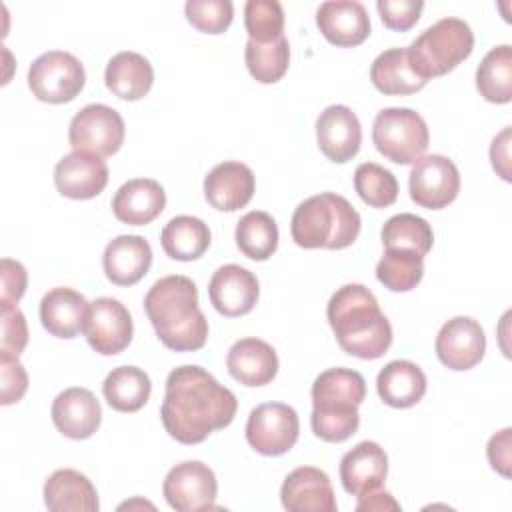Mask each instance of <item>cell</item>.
I'll return each mask as SVG.
<instances>
[{"label":"cell","instance_id":"6da1fadb","mask_svg":"<svg viewBox=\"0 0 512 512\" xmlns=\"http://www.w3.org/2000/svg\"><path fill=\"white\" fill-rule=\"evenodd\" d=\"M238 410L236 396L200 366H178L166 378L160 418L180 444H200L226 428Z\"/></svg>","mask_w":512,"mask_h":512},{"label":"cell","instance_id":"7a4b0ae2","mask_svg":"<svg viewBox=\"0 0 512 512\" xmlns=\"http://www.w3.org/2000/svg\"><path fill=\"white\" fill-rule=\"evenodd\" d=\"M146 316L160 342L174 352H194L206 344L208 320L198 306L196 284L182 274L156 280L144 296Z\"/></svg>","mask_w":512,"mask_h":512},{"label":"cell","instance_id":"3957f363","mask_svg":"<svg viewBox=\"0 0 512 512\" xmlns=\"http://www.w3.org/2000/svg\"><path fill=\"white\" fill-rule=\"evenodd\" d=\"M326 316L336 342L350 356L376 360L392 344V326L364 284L340 286L328 300Z\"/></svg>","mask_w":512,"mask_h":512},{"label":"cell","instance_id":"277c9868","mask_svg":"<svg viewBox=\"0 0 512 512\" xmlns=\"http://www.w3.org/2000/svg\"><path fill=\"white\" fill-rule=\"evenodd\" d=\"M366 398V380L352 368H328L312 384V432L324 442H344L360 426L358 406Z\"/></svg>","mask_w":512,"mask_h":512},{"label":"cell","instance_id":"5b68a950","mask_svg":"<svg viewBox=\"0 0 512 512\" xmlns=\"http://www.w3.org/2000/svg\"><path fill=\"white\" fill-rule=\"evenodd\" d=\"M360 226V214L344 196L322 192L296 206L290 234L300 248L342 250L354 244Z\"/></svg>","mask_w":512,"mask_h":512},{"label":"cell","instance_id":"8992f818","mask_svg":"<svg viewBox=\"0 0 512 512\" xmlns=\"http://www.w3.org/2000/svg\"><path fill=\"white\" fill-rule=\"evenodd\" d=\"M474 32L462 18H442L428 26L410 46L408 60L426 82L454 70L472 54Z\"/></svg>","mask_w":512,"mask_h":512},{"label":"cell","instance_id":"52a82bcc","mask_svg":"<svg viewBox=\"0 0 512 512\" xmlns=\"http://www.w3.org/2000/svg\"><path fill=\"white\" fill-rule=\"evenodd\" d=\"M372 142L386 160L404 166L424 156L430 132L416 110L382 108L372 124Z\"/></svg>","mask_w":512,"mask_h":512},{"label":"cell","instance_id":"ba28073f","mask_svg":"<svg viewBox=\"0 0 512 512\" xmlns=\"http://www.w3.org/2000/svg\"><path fill=\"white\" fill-rule=\"evenodd\" d=\"M86 82L82 62L64 50L40 54L28 68V86L32 94L48 104L74 100Z\"/></svg>","mask_w":512,"mask_h":512},{"label":"cell","instance_id":"9c48e42d","mask_svg":"<svg viewBox=\"0 0 512 512\" xmlns=\"http://www.w3.org/2000/svg\"><path fill=\"white\" fill-rule=\"evenodd\" d=\"M126 126L114 108L106 104H86L70 120L68 140L72 150L100 158L112 156L124 144Z\"/></svg>","mask_w":512,"mask_h":512},{"label":"cell","instance_id":"30bf717a","mask_svg":"<svg viewBox=\"0 0 512 512\" xmlns=\"http://www.w3.org/2000/svg\"><path fill=\"white\" fill-rule=\"evenodd\" d=\"M300 420L292 406L266 402L256 406L246 422V440L262 456H282L298 440Z\"/></svg>","mask_w":512,"mask_h":512},{"label":"cell","instance_id":"8fae6325","mask_svg":"<svg viewBox=\"0 0 512 512\" xmlns=\"http://www.w3.org/2000/svg\"><path fill=\"white\" fill-rule=\"evenodd\" d=\"M410 198L428 210L446 208L460 192V172L456 164L442 154L420 156L408 176Z\"/></svg>","mask_w":512,"mask_h":512},{"label":"cell","instance_id":"7c38bea8","mask_svg":"<svg viewBox=\"0 0 512 512\" xmlns=\"http://www.w3.org/2000/svg\"><path fill=\"white\" fill-rule=\"evenodd\" d=\"M218 482L204 462L186 460L172 466L164 478L162 494L170 508L178 512H198L214 508Z\"/></svg>","mask_w":512,"mask_h":512},{"label":"cell","instance_id":"4fadbf2b","mask_svg":"<svg viewBox=\"0 0 512 512\" xmlns=\"http://www.w3.org/2000/svg\"><path fill=\"white\" fill-rule=\"evenodd\" d=\"M132 316L128 308L110 296L90 302L84 336L90 348L102 356L120 354L132 342Z\"/></svg>","mask_w":512,"mask_h":512},{"label":"cell","instance_id":"5bb4252c","mask_svg":"<svg viewBox=\"0 0 512 512\" xmlns=\"http://www.w3.org/2000/svg\"><path fill=\"white\" fill-rule=\"evenodd\" d=\"M438 360L456 372L474 368L486 352V336L478 320L470 316H454L442 324L436 336Z\"/></svg>","mask_w":512,"mask_h":512},{"label":"cell","instance_id":"9a60e30c","mask_svg":"<svg viewBox=\"0 0 512 512\" xmlns=\"http://www.w3.org/2000/svg\"><path fill=\"white\" fill-rule=\"evenodd\" d=\"M258 294V278L240 264L220 266L208 282L210 304L226 318L248 314L256 306Z\"/></svg>","mask_w":512,"mask_h":512},{"label":"cell","instance_id":"2e32d148","mask_svg":"<svg viewBox=\"0 0 512 512\" xmlns=\"http://www.w3.org/2000/svg\"><path fill=\"white\" fill-rule=\"evenodd\" d=\"M316 140L320 152L336 162L344 164L352 160L362 144V126L358 116L344 104H332L316 118Z\"/></svg>","mask_w":512,"mask_h":512},{"label":"cell","instance_id":"e0dca14e","mask_svg":"<svg viewBox=\"0 0 512 512\" xmlns=\"http://www.w3.org/2000/svg\"><path fill=\"white\" fill-rule=\"evenodd\" d=\"M282 506L288 512H336V496L328 474L314 466L294 468L280 488Z\"/></svg>","mask_w":512,"mask_h":512},{"label":"cell","instance_id":"ac0fdd59","mask_svg":"<svg viewBox=\"0 0 512 512\" xmlns=\"http://www.w3.org/2000/svg\"><path fill=\"white\" fill-rule=\"evenodd\" d=\"M56 190L72 200H90L108 184V166L100 156L76 152L62 156L54 168Z\"/></svg>","mask_w":512,"mask_h":512},{"label":"cell","instance_id":"d6986e66","mask_svg":"<svg viewBox=\"0 0 512 512\" xmlns=\"http://www.w3.org/2000/svg\"><path fill=\"white\" fill-rule=\"evenodd\" d=\"M52 422L70 440L90 438L102 422V408L88 388L72 386L62 390L52 402Z\"/></svg>","mask_w":512,"mask_h":512},{"label":"cell","instance_id":"ffe728a7","mask_svg":"<svg viewBox=\"0 0 512 512\" xmlns=\"http://www.w3.org/2000/svg\"><path fill=\"white\" fill-rule=\"evenodd\" d=\"M316 26L322 36L340 48L362 44L370 36V16L356 0H328L316 10Z\"/></svg>","mask_w":512,"mask_h":512},{"label":"cell","instance_id":"44dd1931","mask_svg":"<svg viewBox=\"0 0 512 512\" xmlns=\"http://www.w3.org/2000/svg\"><path fill=\"white\" fill-rule=\"evenodd\" d=\"M256 190L254 172L236 160L216 164L204 178V198L220 212L244 208Z\"/></svg>","mask_w":512,"mask_h":512},{"label":"cell","instance_id":"7402d4cb","mask_svg":"<svg viewBox=\"0 0 512 512\" xmlns=\"http://www.w3.org/2000/svg\"><path fill=\"white\" fill-rule=\"evenodd\" d=\"M152 266V248L144 236L122 234L110 240L102 254L106 278L116 286L140 282Z\"/></svg>","mask_w":512,"mask_h":512},{"label":"cell","instance_id":"603a6c76","mask_svg":"<svg viewBox=\"0 0 512 512\" xmlns=\"http://www.w3.org/2000/svg\"><path fill=\"white\" fill-rule=\"evenodd\" d=\"M388 474V456L378 442L364 440L340 460V480L348 494L362 496L382 488Z\"/></svg>","mask_w":512,"mask_h":512},{"label":"cell","instance_id":"cb8c5ba5","mask_svg":"<svg viewBox=\"0 0 512 512\" xmlns=\"http://www.w3.org/2000/svg\"><path fill=\"white\" fill-rule=\"evenodd\" d=\"M90 302L68 286L48 290L40 300V322L56 338H76L86 328Z\"/></svg>","mask_w":512,"mask_h":512},{"label":"cell","instance_id":"d4e9b609","mask_svg":"<svg viewBox=\"0 0 512 512\" xmlns=\"http://www.w3.org/2000/svg\"><path fill=\"white\" fill-rule=\"evenodd\" d=\"M166 206V192L160 182L152 178H132L124 182L114 198V216L130 226H146L156 220Z\"/></svg>","mask_w":512,"mask_h":512},{"label":"cell","instance_id":"484cf974","mask_svg":"<svg viewBox=\"0 0 512 512\" xmlns=\"http://www.w3.org/2000/svg\"><path fill=\"white\" fill-rule=\"evenodd\" d=\"M226 368L230 376L244 386H266L278 372V356L276 350L260 338H240L228 350Z\"/></svg>","mask_w":512,"mask_h":512},{"label":"cell","instance_id":"4316f807","mask_svg":"<svg viewBox=\"0 0 512 512\" xmlns=\"http://www.w3.org/2000/svg\"><path fill=\"white\" fill-rule=\"evenodd\" d=\"M44 504L52 512H98V492L78 470L60 468L44 482Z\"/></svg>","mask_w":512,"mask_h":512},{"label":"cell","instance_id":"83f0119b","mask_svg":"<svg viewBox=\"0 0 512 512\" xmlns=\"http://www.w3.org/2000/svg\"><path fill=\"white\" fill-rule=\"evenodd\" d=\"M106 88L120 100H140L154 84V68L148 58L138 52L124 50L114 54L104 70Z\"/></svg>","mask_w":512,"mask_h":512},{"label":"cell","instance_id":"f1b7e54d","mask_svg":"<svg viewBox=\"0 0 512 512\" xmlns=\"http://www.w3.org/2000/svg\"><path fill=\"white\" fill-rule=\"evenodd\" d=\"M376 392L392 408H410L426 394V376L410 360H392L378 372Z\"/></svg>","mask_w":512,"mask_h":512},{"label":"cell","instance_id":"f546056e","mask_svg":"<svg viewBox=\"0 0 512 512\" xmlns=\"http://www.w3.org/2000/svg\"><path fill=\"white\" fill-rule=\"evenodd\" d=\"M370 80L386 96H410L426 86L410 60L408 48H388L380 52L370 66Z\"/></svg>","mask_w":512,"mask_h":512},{"label":"cell","instance_id":"4dcf8cb0","mask_svg":"<svg viewBox=\"0 0 512 512\" xmlns=\"http://www.w3.org/2000/svg\"><path fill=\"white\" fill-rule=\"evenodd\" d=\"M212 234L204 220L188 214L174 216L160 232V244L172 260H198L210 246Z\"/></svg>","mask_w":512,"mask_h":512},{"label":"cell","instance_id":"1f68e13d","mask_svg":"<svg viewBox=\"0 0 512 512\" xmlns=\"http://www.w3.org/2000/svg\"><path fill=\"white\" fill-rule=\"evenodd\" d=\"M150 376L138 366H118L102 382V394L118 412H138L150 398Z\"/></svg>","mask_w":512,"mask_h":512},{"label":"cell","instance_id":"d6a6232c","mask_svg":"<svg viewBox=\"0 0 512 512\" xmlns=\"http://www.w3.org/2000/svg\"><path fill=\"white\" fill-rule=\"evenodd\" d=\"M476 88L480 96L494 104L512 100V46H494L476 68Z\"/></svg>","mask_w":512,"mask_h":512},{"label":"cell","instance_id":"836d02e7","mask_svg":"<svg viewBox=\"0 0 512 512\" xmlns=\"http://www.w3.org/2000/svg\"><path fill=\"white\" fill-rule=\"evenodd\" d=\"M234 238H236V246L246 258L264 262L278 248L276 220L264 210L246 212L236 224Z\"/></svg>","mask_w":512,"mask_h":512},{"label":"cell","instance_id":"e575fe53","mask_svg":"<svg viewBox=\"0 0 512 512\" xmlns=\"http://www.w3.org/2000/svg\"><path fill=\"white\" fill-rule=\"evenodd\" d=\"M380 236L384 248L410 250L422 258L430 252L434 244L432 226L422 216L410 212H402L388 218L382 226Z\"/></svg>","mask_w":512,"mask_h":512},{"label":"cell","instance_id":"d590c367","mask_svg":"<svg viewBox=\"0 0 512 512\" xmlns=\"http://www.w3.org/2000/svg\"><path fill=\"white\" fill-rule=\"evenodd\" d=\"M244 60L250 76L260 84H274L282 80L290 64V46L286 36H280L272 42H246Z\"/></svg>","mask_w":512,"mask_h":512},{"label":"cell","instance_id":"8d00e7d4","mask_svg":"<svg viewBox=\"0 0 512 512\" xmlns=\"http://www.w3.org/2000/svg\"><path fill=\"white\" fill-rule=\"evenodd\" d=\"M424 276V258L410 250L384 248L376 264V278L392 292H408L420 284Z\"/></svg>","mask_w":512,"mask_h":512},{"label":"cell","instance_id":"74e56055","mask_svg":"<svg viewBox=\"0 0 512 512\" xmlns=\"http://www.w3.org/2000/svg\"><path fill=\"white\" fill-rule=\"evenodd\" d=\"M354 190L368 206L386 208L398 198V180L388 168L376 162H364L354 172Z\"/></svg>","mask_w":512,"mask_h":512},{"label":"cell","instance_id":"f35d334b","mask_svg":"<svg viewBox=\"0 0 512 512\" xmlns=\"http://www.w3.org/2000/svg\"><path fill=\"white\" fill-rule=\"evenodd\" d=\"M244 26L250 40L272 42L284 36V8L278 0H248Z\"/></svg>","mask_w":512,"mask_h":512},{"label":"cell","instance_id":"ab89813d","mask_svg":"<svg viewBox=\"0 0 512 512\" xmlns=\"http://www.w3.org/2000/svg\"><path fill=\"white\" fill-rule=\"evenodd\" d=\"M186 20L206 34H222L234 18L230 0H188L184 4Z\"/></svg>","mask_w":512,"mask_h":512},{"label":"cell","instance_id":"60d3db41","mask_svg":"<svg viewBox=\"0 0 512 512\" xmlns=\"http://www.w3.org/2000/svg\"><path fill=\"white\" fill-rule=\"evenodd\" d=\"M2 308V336H0V354L8 356H20L28 344V326L22 310L12 306H0Z\"/></svg>","mask_w":512,"mask_h":512},{"label":"cell","instance_id":"b9f144b4","mask_svg":"<svg viewBox=\"0 0 512 512\" xmlns=\"http://www.w3.org/2000/svg\"><path fill=\"white\" fill-rule=\"evenodd\" d=\"M424 2L422 0H378L376 10L380 14V20L390 30H410L422 14Z\"/></svg>","mask_w":512,"mask_h":512},{"label":"cell","instance_id":"7bdbcfd3","mask_svg":"<svg viewBox=\"0 0 512 512\" xmlns=\"http://www.w3.org/2000/svg\"><path fill=\"white\" fill-rule=\"evenodd\" d=\"M0 404L10 406L22 400L28 390V374L16 356L0 354Z\"/></svg>","mask_w":512,"mask_h":512},{"label":"cell","instance_id":"ee69618b","mask_svg":"<svg viewBox=\"0 0 512 512\" xmlns=\"http://www.w3.org/2000/svg\"><path fill=\"white\" fill-rule=\"evenodd\" d=\"M0 306H12L18 304V300L24 296L28 286V272L26 268L12 258H2L0 262Z\"/></svg>","mask_w":512,"mask_h":512},{"label":"cell","instance_id":"f6af8a7d","mask_svg":"<svg viewBox=\"0 0 512 512\" xmlns=\"http://www.w3.org/2000/svg\"><path fill=\"white\" fill-rule=\"evenodd\" d=\"M510 436H512V430L504 428V430L496 432L488 440V446H486L490 466L506 478L510 476Z\"/></svg>","mask_w":512,"mask_h":512},{"label":"cell","instance_id":"bcb514c9","mask_svg":"<svg viewBox=\"0 0 512 512\" xmlns=\"http://www.w3.org/2000/svg\"><path fill=\"white\" fill-rule=\"evenodd\" d=\"M510 126H506L490 146V160L492 168L498 172V176L506 182H510Z\"/></svg>","mask_w":512,"mask_h":512},{"label":"cell","instance_id":"7dc6e473","mask_svg":"<svg viewBox=\"0 0 512 512\" xmlns=\"http://www.w3.org/2000/svg\"><path fill=\"white\" fill-rule=\"evenodd\" d=\"M358 504H356V510L358 512H382V510H400V504L388 494V492H368V494H362L358 496Z\"/></svg>","mask_w":512,"mask_h":512}]
</instances>
